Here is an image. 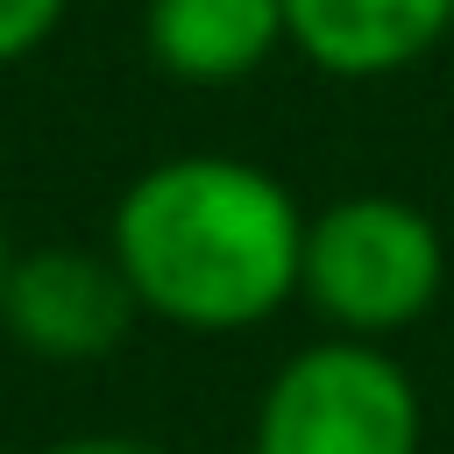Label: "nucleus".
<instances>
[{
    "label": "nucleus",
    "instance_id": "20e7f679",
    "mask_svg": "<svg viewBox=\"0 0 454 454\" xmlns=\"http://www.w3.org/2000/svg\"><path fill=\"white\" fill-rule=\"evenodd\" d=\"M142 298L121 277L114 248H71L50 241L35 255H14L7 291H0V326L14 333V348L43 355V362H99L128 340Z\"/></svg>",
    "mask_w": 454,
    "mask_h": 454
},
{
    "label": "nucleus",
    "instance_id": "423d86ee",
    "mask_svg": "<svg viewBox=\"0 0 454 454\" xmlns=\"http://www.w3.org/2000/svg\"><path fill=\"white\" fill-rule=\"evenodd\" d=\"M149 57L184 85H234L284 50V0H149Z\"/></svg>",
    "mask_w": 454,
    "mask_h": 454
},
{
    "label": "nucleus",
    "instance_id": "f257e3e1",
    "mask_svg": "<svg viewBox=\"0 0 454 454\" xmlns=\"http://www.w3.org/2000/svg\"><path fill=\"white\" fill-rule=\"evenodd\" d=\"M106 248L149 319L177 333H241L298 298L305 206L262 163L163 156L121 192Z\"/></svg>",
    "mask_w": 454,
    "mask_h": 454
},
{
    "label": "nucleus",
    "instance_id": "39448f33",
    "mask_svg": "<svg viewBox=\"0 0 454 454\" xmlns=\"http://www.w3.org/2000/svg\"><path fill=\"white\" fill-rule=\"evenodd\" d=\"M454 0H284V43L326 78H383L440 50Z\"/></svg>",
    "mask_w": 454,
    "mask_h": 454
},
{
    "label": "nucleus",
    "instance_id": "6e6552de",
    "mask_svg": "<svg viewBox=\"0 0 454 454\" xmlns=\"http://www.w3.org/2000/svg\"><path fill=\"white\" fill-rule=\"evenodd\" d=\"M35 454H156V447H142V440H128V433H71V440H50V447H35Z\"/></svg>",
    "mask_w": 454,
    "mask_h": 454
},
{
    "label": "nucleus",
    "instance_id": "f03ea898",
    "mask_svg": "<svg viewBox=\"0 0 454 454\" xmlns=\"http://www.w3.org/2000/svg\"><path fill=\"white\" fill-rule=\"evenodd\" d=\"M440 277H447L440 227L397 192H348L305 213L298 298H312V312L333 333L390 340L419 326L440 298Z\"/></svg>",
    "mask_w": 454,
    "mask_h": 454
},
{
    "label": "nucleus",
    "instance_id": "7ed1b4c3",
    "mask_svg": "<svg viewBox=\"0 0 454 454\" xmlns=\"http://www.w3.org/2000/svg\"><path fill=\"white\" fill-rule=\"evenodd\" d=\"M419 440L426 404L411 376L383 355V340L333 333L270 376L248 454H419Z\"/></svg>",
    "mask_w": 454,
    "mask_h": 454
},
{
    "label": "nucleus",
    "instance_id": "1a4fd4ad",
    "mask_svg": "<svg viewBox=\"0 0 454 454\" xmlns=\"http://www.w3.org/2000/svg\"><path fill=\"white\" fill-rule=\"evenodd\" d=\"M7 270H14V248H7V227H0V291H7Z\"/></svg>",
    "mask_w": 454,
    "mask_h": 454
},
{
    "label": "nucleus",
    "instance_id": "0eeeda50",
    "mask_svg": "<svg viewBox=\"0 0 454 454\" xmlns=\"http://www.w3.org/2000/svg\"><path fill=\"white\" fill-rule=\"evenodd\" d=\"M71 0H0V64H21L28 50H43L57 35Z\"/></svg>",
    "mask_w": 454,
    "mask_h": 454
}]
</instances>
